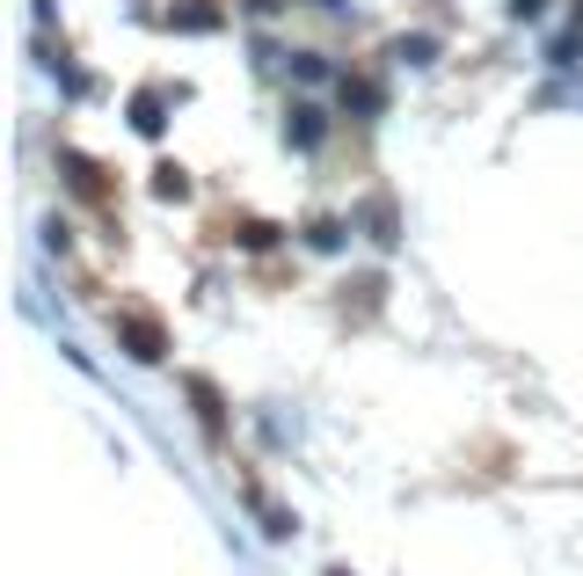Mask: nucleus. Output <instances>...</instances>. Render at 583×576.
<instances>
[{
    "instance_id": "1",
    "label": "nucleus",
    "mask_w": 583,
    "mask_h": 576,
    "mask_svg": "<svg viewBox=\"0 0 583 576\" xmlns=\"http://www.w3.org/2000/svg\"><path fill=\"white\" fill-rule=\"evenodd\" d=\"M124 336H132V351H139V358H161V329H153L146 314H132V321H124Z\"/></svg>"
}]
</instances>
